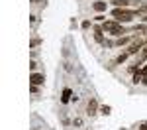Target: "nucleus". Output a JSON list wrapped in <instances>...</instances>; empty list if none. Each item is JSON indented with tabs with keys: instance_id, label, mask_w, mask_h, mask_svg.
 <instances>
[{
	"instance_id": "7",
	"label": "nucleus",
	"mask_w": 147,
	"mask_h": 130,
	"mask_svg": "<svg viewBox=\"0 0 147 130\" xmlns=\"http://www.w3.org/2000/svg\"><path fill=\"white\" fill-rule=\"evenodd\" d=\"M106 6H108V2H102V0L92 2V8H94L96 12H106Z\"/></svg>"
},
{
	"instance_id": "10",
	"label": "nucleus",
	"mask_w": 147,
	"mask_h": 130,
	"mask_svg": "<svg viewBox=\"0 0 147 130\" xmlns=\"http://www.w3.org/2000/svg\"><path fill=\"white\" fill-rule=\"evenodd\" d=\"M129 57V51H127V49H125L124 53H120V55H118V57H116V63H124L125 59Z\"/></svg>"
},
{
	"instance_id": "9",
	"label": "nucleus",
	"mask_w": 147,
	"mask_h": 130,
	"mask_svg": "<svg viewBox=\"0 0 147 130\" xmlns=\"http://www.w3.org/2000/svg\"><path fill=\"white\" fill-rule=\"evenodd\" d=\"M96 108H98V103L92 99V101H88V106H86V110H88V114H96Z\"/></svg>"
},
{
	"instance_id": "16",
	"label": "nucleus",
	"mask_w": 147,
	"mask_h": 130,
	"mask_svg": "<svg viewBox=\"0 0 147 130\" xmlns=\"http://www.w3.org/2000/svg\"><path fill=\"white\" fill-rule=\"evenodd\" d=\"M32 2H35V4H45V0H32Z\"/></svg>"
},
{
	"instance_id": "18",
	"label": "nucleus",
	"mask_w": 147,
	"mask_h": 130,
	"mask_svg": "<svg viewBox=\"0 0 147 130\" xmlns=\"http://www.w3.org/2000/svg\"><path fill=\"white\" fill-rule=\"evenodd\" d=\"M143 57H147V46H145V49H143Z\"/></svg>"
},
{
	"instance_id": "13",
	"label": "nucleus",
	"mask_w": 147,
	"mask_h": 130,
	"mask_svg": "<svg viewBox=\"0 0 147 130\" xmlns=\"http://www.w3.org/2000/svg\"><path fill=\"white\" fill-rule=\"evenodd\" d=\"M100 112H102V114H108V112H110V106H102Z\"/></svg>"
},
{
	"instance_id": "1",
	"label": "nucleus",
	"mask_w": 147,
	"mask_h": 130,
	"mask_svg": "<svg viewBox=\"0 0 147 130\" xmlns=\"http://www.w3.org/2000/svg\"><path fill=\"white\" fill-rule=\"evenodd\" d=\"M102 30H104L106 34H110V35H116V37H122L124 34H127L125 28L120 22H116V20H106V22H102Z\"/></svg>"
},
{
	"instance_id": "17",
	"label": "nucleus",
	"mask_w": 147,
	"mask_h": 130,
	"mask_svg": "<svg viewBox=\"0 0 147 130\" xmlns=\"http://www.w3.org/2000/svg\"><path fill=\"white\" fill-rule=\"evenodd\" d=\"M141 130H147V122H143V124H141Z\"/></svg>"
},
{
	"instance_id": "6",
	"label": "nucleus",
	"mask_w": 147,
	"mask_h": 130,
	"mask_svg": "<svg viewBox=\"0 0 147 130\" xmlns=\"http://www.w3.org/2000/svg\"><path fill=\"white\" fill-rule=\"evenodd\" d=\"M30 81H32V85H43L45 77H43V73H32L30 75Z\"/></svg>"
},
{
	"instance_id": "19",
	"label": "nucleus",
	"mask_w": 147,
	"mask_h": 130,
	"mask_svg": "<svg viewBox=\"0 0 147 130\" xmlns=\"http://www.w3.org/2000/svg\"><path fill=\"white\" fill-rule=\"evenodd\" d=\"M143 22H145V24H147V16H143Z\"/></svg>"
},
{
	"instance_id": "14",
	"label": "nucleus",
	"mask_w": 147,
	"mask_h": 130,
	"mask_svg": "<svg viewBox=\"0 0 147 130\" xmlns=\"http://www.w3.org/2000/svg\"><path fill=\"white\" fill-rule=\"evenodd\" d=\"M82 28H84V30H88V28H90V22H88V20H84V22H82Z\"/></svg>"
},
{
	"instance_id": "3",
	"label": "nucleus",
	"mask_w": 147,
	"mask_h": 130,
	"mask_svg": "<svg viewBox=\"0 0 147 130\" xmlns=\"http://www.w3.org/2000/svg\"><path fill=\"white\" fill-rule=\"evenodd\" d=\"M141 47H145V39H134V42L129 44V47H127V51H129V55H134Z\"/></svg>"
},
{
	"instance_id": "11",
	"label": "nucleus",
	"mask_w": 147,
	"mask_h": 130,
	"mask_svg": "<svg viewBox=\"0 0 147 130\" xmlns=\"http://www.w3.org/2000/svg\"><path fill=\"white\" fill-rule=\"evenodd\" d=\"M69 97H71V89H65V91H63V97H61V101H63V103H69Z\"/></svg>"
},
{
	"instance_id": "12",
	"label": "nucleus",
	"mask_w": 147,
	"mask_h": 130,
	"mask_svg": "<svg viewBox=\"0 0 147 130\" xmlns=\"http://www.w3.org/2000/svg\"><path fill=\"white\" fill-rule=\"evenodd\" d=\"M134 30H136V32H147V28L143 26V24H139V26H136Z\"/></svg>"
},
{
	"instance_id": "2",
	"label": "nucleus",
	"mask_w": 147,
	"mask_h": 130,
	"mask_svg": "<svg viewBox=\"0 0 147 130\" xmlns=\"http://www.w3.org/2000/svg\"><path fill=\"white\" fill-rule=\"evenodd\" d=\"M112 16H114V20H116V22L127 24V22H131V20H134V18L137 16V10H127V8H114V10H112Z\"/></svg>"
},
{
	"instance_id": "8",
	"label": "nucleus",
	"mask_w": 147,
	"mask_h": 130,
	"mask_svg": "<svg viewBox=\"0 0 147 130\" xmlns=\"http://www.w3.org/2000/svg\"><path fill=\"white\" fill-rule=\"evenodd\" d=\"M131 42H134L131 35H122V37L116 39V46H127V44H131Z\"/></svg>"
},
{
	"instance_id": "4",
	"label": "nucleus",
	"mask_w": 147,
	"mask_h": 130,
	"mask_svg": "<svg viewBox=\"0 0 147 130\" xmlns=\"http://www.w3.org/2000/svg\"><path fill=\"white\" fill-rule=\"evenodd\" d=\"M114 8H127L129 4H136V0H110Z\"/></svg>"
},
{
	"instance_id": "15",
	"label": "nucleus",
	"mask_w": 147,
	"mask_h": 130,
	"mask_svg": "<svg viewBox=\"0 0 147 130\" xmlns=\"http://www.w3.org/2000/svg\"><path fill=\"white\" fill-rule=\"evenodd\" d=\"M41 44V39H32V47H35V46H39Z\"/></svg>"
},
{
	"instance_id": "5",
	"label": "nucleus",
	"mask_w": 147,
	"mask_h": 130,
	"mask_svg": "<svg viewBox=\"0 0 147 130\" xmlns=\"http://www.w3.org/2000/svg\"><path fill=\"white\" fill-rule=\"evenodd\" d=\"M94 39L98 42V44H102L104 46V30H102V26H94Z\"/></svg>"
}]
</instances>
